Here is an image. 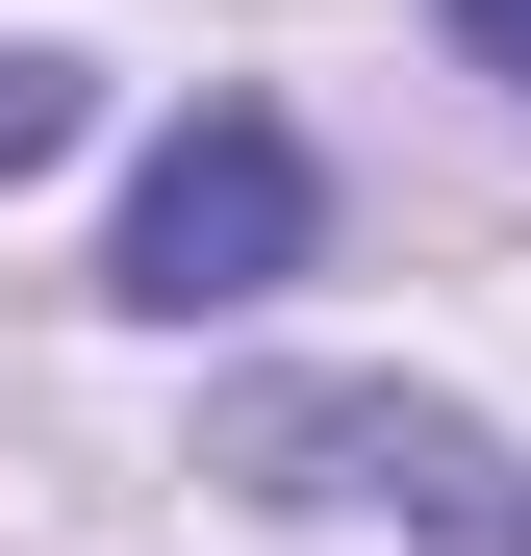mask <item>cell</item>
I'll use <instances>...</instances> for the list:
<instances>
[{"label": "cell", "mask_w": 531, "mask_h": 556, "mask_svg": "<svg viewBox=\"0 0 531 556\" xmlns=\"http://www.w3.org/2000/svg\"><path fill=\"white\" fill-rule=\"evenodd\" d=\"M228 481H279V506H380L430 556H531V481L456 430V405H405V380H228Z\"/></svg>", "instance_id": "cell-1"}, {"label": "cell", "mask_w": 531, "mask_h": 556, "mask_svg": "<svg viewBox=\"0 0 531 556\" xmlns=\"http://www.w3.org/2000/svg\"><path fill=\"white\" fill-rule=\"evenodd\" d=\"M76 152V51H0V177H51Z\"/></svg>", "instance_id": "cell-3"}, {"label": "cell", "mask_w": 531, "mask_h": 556, "mask_svg": "<svg viewBox=\"0 0 531 556\" xmlns=\"http://www.w3.org/2000/svg\"><path fill=\"white\" fill-rule=\"evenodd\" d=\"M456 51H481V76H531V0H456Z\"/></svg>", "instance_id": "cell-4"}, {"label": "cell", "mask_w": 531, "mask_h": 556, "mask_svg": "<svg viewBox=\"0 0 531 556\" xmlns=\"http://www.w3.org/2000/svg\"><path fill=\"white\" fill-rule=\"evenodd\" d=\"M127 304L152 329H203V304H279V278H304V127H253V102H203V127H177L152 152V203H127Z\"/></svg>", "instance_id": "cell-2"}]
</instances>
